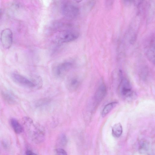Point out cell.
<instances>
[{
    "label": "cell",
    "instance_id": "6da1fadb",
    "mask_svg": "<svg viewBox=\"0 0 155 155\" xmlns=\"http://www.w3.org/2000/svg\"><path fill=\"white\" fill-rule=\"evenodd\" d=\"M23 122L32 140L36 143L42 142L45 138V133L43 129L39 126L35 124L33 121L29 117H24Z\"/></svg>",
    "mask_w": 155,
    "mask_h": 155
},
{
    "label": "cell",
    "instance_id": "7a4b0ae2",
    "mask_svg": "<svg viewBox=\"0 0 155 155\" xmlns=\"http://www.w3.org/2000/svg\"><path fill=\"white\" fill-rule=\"evenodd\" d=\"M62 14L65 18L73 19L78 15L79 10L78 7L72 3L64 2L61 7Z\"/></svg>",
    "mask_w": 155,
    "mask_h": 155
},
{
    "label": "cell",
    "instance_id": "3957f363",
    "mask_svg": "<svg viewBox=\"0 0 155 155\" xmlns=\"http://www.w3.org/2000/svg\"><path fill=\"white\" fill-rule=\"evenodd\" d=\"M119 92L121 96L127 98L132 96V87L128 80L125 78L122 79L119 86Z\"/></svg>",
    "mask_w": 155,
    "mask_h": 155
},
{
    "label": "cell",
    "instance_id": "277c9868",
    "mask_svg": "<svg viewBox=\"0 0 155 155\" xmlns=\"http://www.w3.org/2000/svg\"><path fill=\"white\" fill-rule=\"evenodd\" d=\"M73 65L72 62L69 61L61 63L55 67L53 70L54 74L57 77H62L71 69Z\"/></svg>",
    "mask_w": 155,
    "mask_h": 155
},
{
    "label": "cell",
    "instance_id": "5b68a950",
    "mask_svg": "<svg viewBox=\"0 0 155 155\" xmlns=\"http://www.w3.org/2000/svg\"><path fill=\"white\" fill-rule=\"evenodd\" d=\"M12 33L8 28L5 29L1 32L0 40L3 47L5 49H9L12 43Z\"/></svg>",
    "mask_w": 155,
    "mask_h": 155
},
{
    "label": "cell",
    "instance_id": "8992f818",
    "mask_svg": "<svg viewBox=\"0 0 155 155\" xmlns=\"http://www.w3.org/2000/svg\"><path fill=\"white\" fill-rule=\"evenodd\" d=\"M79 33L75 30L64 31L59 36V41L62 43H68L76 39L79 37Z\"/></svg>",
    "mask_w": 155,
    "mask_h": 155
},
{
    "label": "cell",
    "instance_id": "52a82bcc",
    "mask_svg": "<svg viewBox=\"0 0 155 155\" xmlns=\"http://www.w3.org/2000/svg\"><path fill=\"white\" fill-rule=\"evenodd\" d=\"M154 34H152L148 40L146 49V54L148 59L152 63H154Z\"/></svg>",
    "mask_w": 155,
    "mask_h": 155
},
{
    "label": "cell",
    "instance_id": "ba28073f",
    "mask_svg": "<svg viewBox=\"0 0 155 155\" xmlns=\"http://www.w3.org/2000/svg\"><path fill=\"white\" fill-rule=\"evenodd\" d=\"M12 77L15 82L23 86L30 88H33L36 86L35 83L20 74H13Z\"/></svg>",
    "mask_w": 155,
    "mask_h": 155
},
{
    "label": "cell",
    "instance_id": "9c48e42d",
    "mask_svg": "<svg viewBox=\"0 0 155 155\" xmlns=\"http://www.w3.org/2000/svg\"><path fill=\"white\" fill-rule=\"evenodd\" d=\"M80 83V78L77 75H72L69 77L67 80V87L69 91H74L78 89Z\"/></svg>",
    "mask_w": 155,
    "mask_h": 155
},
{
    "label": "cell",
    "instance_id": "30bf717a",
    "mask_svg": "<svg viewBox=\"0 0 155 155\" xmlns=\"http://www.w3.org/2000/svg\"><path fill=\"white\" fill-rule=\"evenodd\" d=\"M107 92V88L105 84H101L97 88L94 96V99L97 103L100 102L104 98Z\"/></svg>",
    "mask_w": 155,
    "mask_h": 155
},
{
    "label": "cell",
    "instance_id": "8fae6325",
    "mask_svg": "<svg viewBox=\"0 0 155 155\" xmlns=\"http://www.w3.org/2000/svg\"><path fill=\"white\" fill-rule=\"evenodd\" d=\"M1 94L3 99L7 103L12 104L15 103L16 100L15 96L9 91L3 90Z\"/></svg>",
    "mask_w": 155,
    "mask_h": 155
},
{
    "label": "cell",
    "instance_id": "7c38bea8",
    "mask_svg": "<svg viewBox=\"0 0 155 155\" xmlns=\"http://www.w3.org/2000/svg\"><path fill=\"white\" fill-rule=\"evenodd\" d=\"M10 123L11 126L16 133L19 134L22 132V127L16 119L13 118L11 119Z\"/></svg>",
    "mask_w": 155,
    "mask_h": 155
},
{
    "label": "cell",
    "instance_id": "4fadbf2b",
    "mask_svg": "<svg viewBox=\"0 0 155 155\" xmlns=\"http://www.w3.org/2000/svg\"><path fill=\"white\" fill-rule=\"evenodd\" d=\"M123 129L121 124L120 123L115 124L112 128V134L114 136L118 137L122 134Z\"/></svg>",
    "mask_w": 155,
    "mask_h": 155
},
{
    "label": "cell",
    "instance_id": "5bb4252c",
    "mask_svg": "<svg viewBox=\"0 0 155 155\" xmlns=\"http://www.w3.org/2000/svg\"><path fill=\"white\" fill-rule=\"evenodd\" d=\"M117 104L116 102H113L106 104L102 111V116L103 117L106 116L116 106Z\"/></svg>",
    "mask_w": 155,
    "mask_h": 155
},
{
    "label": "cell",
    "instance_id": "9a60e30c",
    "mask_svg": "<svg viewBox=\"0 0 155 155\" xmlns=\"http://www.w3.org/2000/svg\"><path fill=\"white\" fill-rule=\"evenodd\" d=\"M49 100L48 99H43L39 101L37 103L36 106H41L46 104L48 103Z\"/></svg>",
    "mask_w": 155,
    "mask_h": 155
},
{
    "label": "cell",
    "instance_id": "2e32d148",
    "mask_svg": "<svg viewBox=\"0 0 155 155\" xmlns=\"http://www.w3.org/2000/svg\"><path fill=\"white\" fill-rule=\"evenodd\" d=\"M56 155H67V154L64 150L61 148H58L56 150Z\"/></svg>",
    "mask_w": 155,
    "mask_h": 155
},
{
    "label": "cell",
    "instance_id": "e0dca14e",
    "mask_svg": "<svg viewBox=\"0 0 155 155\" xmlns=\"http://www.w3.org/2000/svg\"><path fill=\"white\" fill-rule=\"evenodd\" d=\"M113 1H106V7L107 8H109V9L111 8L112 7V5L113 4Z\"/></svg>",
    "mask_w": 155,
    "mask_h": 155
},
{
    "label": "cell",
    "instance_id": "ac0fdd59",
    "mask_svg": "<svg viewBox=\"0 0 155 155\" xmlns=\"http://www.w3.org/2000/svg\"><path fill=\"white\" fill-rule=\"evenodd\" d=\"M61 142L62 143L64 144L66 141V137L64 135H62L61 137Z\"/></svg>",
    "mask_w": 155,
    "mask_h": 155
},
{
    "label": "cell",
    "instance_id": "d6986e66",
    "mask_svg": "<svg viewBox=\"0 0 155 155\" xmlns=\"http://www.w3.org/2000/svg\"><path fill=\"white\" fill-rule=\"evenodd\" d=\"M136 35H134L133 37L131 38V39L130 40V43L131 44H133L134 43L136 39Z\"/></svg>",
    "mask_w": 155,
    "mask_h": 155
},
{
    "label": "cell",
    "instance_id": "ffe728a7",
    "mask_svg": "<svg viewBox=\"0 0 155 155\" xmlns=\"http://www.w3.org/2000/svg\"><path fill=\"white\" fill-rule=\"evenodd\" d=\"M146 144L145 143H144V142H143L142 143H141V145H140V148H141V149H146V147H147V146L146 145Z\"/></svg>",
    "mask_w": 155,
    "mask_h": 155
},
{
    "label": "cell",
    "instance_id": "44dd1931",
    "mask_svg": "<svg viewBox=\"0 0 155 155\" xmlns=\"http://www.w3.org/2000/svg\"><path fill=\"white\" fill-rule=\"evenodd\" d=\"M26 155H37L30 151H28L27 152Z\"/></svg>",
    "mask_w": 155,
    "mask_h": 155
},
{
    "label": "cell",
    "instance_id": "7402d4cb",
    "mask_svg": "<svg viewBox=\"0 0 155 155\" xmlns=\"http://www.w3.org/2000/svg\"><path fill=\"white\" fill-rule=\"evenodd\" d=\"M2 12V10L1 9H0V17L1 16V15Z\"/></svg>",
    "mask_w": 155,
    "mask_h": 155
}]
</instances>
